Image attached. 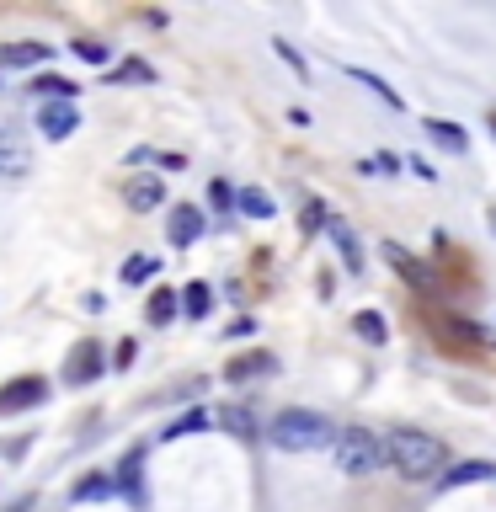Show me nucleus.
<instances>
[{"instance_id":"obj_1","label":"nucleus","mask_w":496,"mask_h":512,"mask_svg":"<svg viewBox=\"0 0 496 512\" xmlns=\"http://www.w3.org/2000/svg\"><path fill=\"white\" fill-rule=\"evenodd\" d=\"M379 448H384V464H390L400 480H438L448 470V448H443V438H432V432L395 427L390 438H379Z\"/></svg>"},{"instance_id":"obj_2","label":"nucleus","mask_w":496,"mask_h":512,"mask_svg":"<svg viewBox=\"0 0 496 512\" xmlns=\"http://www.w3.org/2000/svg\"><path fill=\"white\" fill-rule=\"evenodd\" d=\"M267 438H272V448H283V454H315V448H331L336 427H331L320 411L288 406V411H278V416H272Z\"/></svg>"},{"instance_id":"obj_3","label":"nucleus","mask_w":496,"mask_h":512,"mask_svg":"<svg viewBox=\"0 0 496 512\" xmlns=\"http://www.w3.org/2000/svg\"><path fill=\"white\" fill-rule=\"evenodd\" d=\"M331 459H336V470L352 475V480L384 470V448H379V438L368 427H342V432H336V438H331Z\"/></svg>"},{"instance_id":"obj_4","label":"nucleus","mask_w":496,"mask_h":512,"mask_svg":"<svg viewBox=\"0 0 496 512\" xmlns=\"http://www.w3.org/2000/svg\"><path fill=\"white\" fill-rule=\"evenodd\" d=\"M48 400V384L43 379H11L6 390H0V416H11V411H32V406H43Z\"/></svg>"},{"instance_id":"obj_5","label":"nucleus","mask_w":496,"mask_h":512,"mask_svg":"<svg viewBox=\"0 0 496 512\" xmlns=\"http://www.w3.org/2000/svg\"><path fill=\"white\" fill-rule=\"evenodd\" d=\"M160 198H166V182H160L155 171H139V176H128V182H123V203L134 208V214H144V208H155Z\"/></svg>"},{"instance_id":"obj_6","label":"nucleus","mask_w":496,"mask_h":512,"mask_svg":"<svg viewBox=\"0 0 496 512\" xmlns=\"http://www.w3.org/2000/svg\"><path fill=\"white\" fill-rule=\"evenodd\" d=\"M102 374V342H75L70 363H64V384H91Z\"/></svg>"},{"instance_id":"obj_7","label":"nucleus","mask_w":496,"mask_h":512,"mask_svg":"<svg viewBox=\"0 0 496 512\" xmlns=\"http://www.w3.org/2000/svg\"><path fill=\"white\" fill-rule=\"evenodd\" d=\"M38 128L48 139H70L75 128H80V112H75V102H48L43 112H38Z\"/></svg>"},{"instance_id":"obj_8","label":"nucleus","mask_w":496,"mask_h":512,"mask_svg":"<svg viewBox=\"0 0 496 512\" xmlns=\"http://www.w3.org/2000/svg\"><path fill=\"white\" fill-rule=\"evenodd\" d=\"M166 235H171V246H192V240L203 235V214H198L192 203L171 208V224H166Z\"/></svg>"},{"instance_id":"obj_9","label":"nucleus","mask_w":496,"mask_h":512,"mask_svg":"<svg viewBox=\"0 0 496 512\" xmlns=\"http://www.w3.org/2000/svg\"><path fill=\"white\" fill-rule=\"evenodd\" d=\"M32 166V155H27V144L11 134L6 123H0V176H22Z\"/></svg>"},{"instance_id":"obj_10","label":"nucleus","mask_w":496,"mask_h":512,"mask_svg":"<svg viewBox=\"0 0 496 512\" xmlns=\"http://www.w3.org/2000/svg\"><path fill=\"white\" fill-rule=\"evenodd\" d=\"M491 475H496V464L470 459V464H454L448 475H438V486H443V491H454V486H475V480H491Z\"/></svg>"},{"instance_id":"obj_11","label":"nucleus","mask_w":496,"mask_h":512,"mask_svg":"<svg viewBox=\"0 0 496 512\" xmlns=\"http://www.w3.org/2000/svg\"><path fill=\"white\" fill-rule=\"evenodd\" d=\"M48 59V43H6L0 48V64L6 70H32V64Z\"/></svg>"},{"instance_id":"obj_12","label":"nucleus","mask_w":496,"mask_h":512,"mask_svg":"<svg viewBox=\"0 0 496 512\" xmlns=\"http://www.w3.org/2000/svg\"><path fill=\"white\" fill-rule=\"evenodd\" d=\"M176 304H182L192 320H203L208 310H214V294H208V283H187V294H176Z\"/></svg>"},{"instance_id":"obj_13","label":"nucleus","mask_w":496,"mask_h":512,"mask_svg":"<svg viewBox=\"0 0 496 512\" xmlns=\"http://www.w3.org/2000/svg\"><path fill=\"white\" fill-rule=\"evenodd\" d=\"M176 310H182V304H176L171 288H155V294H150V326H171Z\"/></svg>"},{"instance_id":"obj_14","label":"nucleus","mask_w":496,"mask_h":512,"mask_svg":"<svg viewBox=\"0 0 496 512\" xmlns=\"http://www.w3.org/2000/svg\"><path fill=\"white\" fill-rule=\"evenodd\" d=\"M427 134L438 139L443 150H459V155H464V144H470V139H464V128H459V123H448V118H432V123H427Z\"/></svg>"},{"instance_id":"obj_15","label":"nucleus","mask_w":496,"mask_h":512,"mask_svg":"<svg viewBox=\"0 0 496 512\" xmlns=\"http://www.w3.org/2000/svg\"><path fill=\"white\" fill-rule=\"evenodd\" d=\"M235 203H240V214H251V219H272V198L262 187H246V192H235Z\"/></svg>"},{"instance_id":"obj_16","label":"nucleus","mask_w":496,"mask_h":512,"mask_svg":"<svg viewBox=\"0 0 496 512\" xmlns=\"http://www.w3.org/2000/svg\"><path fill=\"white\" fill-rule=\"evenodd\" d=\"M331 240L342 246V262H347L352 272H358V267H363V251H358V240H352V230H347L342 219H331Z\"/></svg>"},{"instance_id":"obj_17","label":"nucleus","mask_w":496,"mask_h":512,"mask_svg":"<svg viewBox=\"0 0 496 512\" xmlns=\"http://www.w3.org/2000/svg\"><path fill=\"white\" fill-rule=\"evenodd\" d=\"M352 331L363 336V342H384V336H390V326H384V315H374V310H358V320H352Z\"/></svg>"},{"instance_id":"obj_18","label":"nucleus","mask_w":496,"mask_h":512,"mask_svg":"<svg viewBox=\"0 0 496 512\" xmlns=\"http://www.w3.org/2000/svg\"><path fill=\"white\" fill-rule=\"evenodd\" d=\"M155 272H160V256H128L123 283H144V278H155Z\"/></svg>"},{"instance_id":"obj_19","label":"nucleus","mask_w":496,"mask_h":512,"mask_svg":"<svg viewBox=\"0 0 496 512\" xmlns=\"http://www.w3.org/2000/svg\"><path fill=\"white\" fill-rule=\"evenodd\" d=\"M267 368H272L267 352H251V358H235L230 363V379H251V374H267Z\"/></svg>"},{"instance_id":"obj_20","label":"nucleus","mask_w":496,"mask_h":512,"mask_svg":"<svg viewBox=\"0 0 496 512\" xmlns=\"http://www.w3.org/2000/svg\"><path fill=\"white\" fill-rule=\"evenodd\" d=\"M38 91H43V96H59V102H75V91H80V86H75V80H64V75H43V80H38Z\"/></svg>"},{"instance_id":"obj_21","label":"nucleus","mask_w":496,"mask_h":512,"mask_svg":"<svg viewBox=\"0 0 496 512\" xmlns=\"http://www.w3.org/2000/svg\"><path fill=\"white\" fill-rule=\"evenodd\" d=\"M75 54L86 59V64H107V59H112V48H107V43H96V38H80V43H75Z\"/></svg>"},{"instance_id":"obj_22","label":"nucleus","mask_w":496,"mask_h":512,"mask_svg":"<svg viewBox=\"0 0 496 512\" xmlns=\"http://www.w3.org/2000/svg\"><path fill=\"white\" fill-rule=\"evenodd\" d=\"M203 427H208V416H203V411H187L182 422H171V427H166V438H182V432H203Z\"/></svg>"},{"instance_id":"obj_23","label":"nucleus","mask_w":496,"mask_h":512,"mask_svg":"<svg viewBox=\"0 0 496 512\" xmlns=\"http://www.w3.org/2000/svg\"><path fill=\"white\" fill-rule=\"evenodd\" d=\"M352 80H363V86H368V91H379V96H384V102H390V107H400V96H395L390 86H384V80H379V75H368V70H352Z\"/></svg>"},{"instance_id":"obj_24","label":"nucleus","mask_w":496,"mask_h":512,"mask_svg":"<svg viewBox=\"0 0 496 512\" xmlns=\"http://www.w3.org/2000/svg\"><path fill=\"white\" fill-rule=\"evenodd\" d=\"M219 422L230 427V432H240V438H251V416H246V411H230V406H224V411H219Z\"/></svg>"},{"instance_id":"obj_25","label":"nucleus","mask_w":496,"mask_h":512,"mask_svg":"<svg viewBox=\"0 0 496 512\" xmlns=\"http://www.w3.org/2000/svg\"><path fill=\"white\" fill-rule=\"evenodd\" d=\"M107 491H112V480H107V475H86V480L75 486V496H107Z\"/></svg>"},{"instance_id":"obj_26","label":"nucleus","mask_w":496,"mask_h":512,"mask_svg":"<svg viewBox=\"0 0 496 512\" xmlns=\"http://www.w3.org/2000/svg\"><path fill=\"white\" fill-rule=\"evenodd\" d=\"M491 480H496V475H491Z\"/></svg>"}]
</instances>
